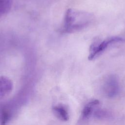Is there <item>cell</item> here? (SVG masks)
<instances>
[{"label":"cell","mask_w":125,"mask_h":125,"mask_svg":"<svg viewBox=\"0 0 125 125\" xmlns=\"http://www.w3.org/2000/svg\"><path fill=\"white\" fill-rule=\"evenodd\" d=\"M92 20L91 14L73 9L67 10L62 28L63 33H73L88 25Z\"/></svg>","instance_id":"6da1fadb"},{"label":"cell","mask_w":125,"mask_h":125,"mask_svg":"<svg viewBox=\"0 0 125 125\" xmlns=\"http://www.w3.org/2000/svg\"><path fill=\"white\" fill-rule=\"evenodd\" d=\"M124 41L125 39L123 38L114 36L108 37L103 41L98 40L94 41L89 47L88 59L90 61L95 59L102 54L110 45Z\"/></svg>","instance_id":"7a4b0ae2"},{"label":"cell","mask_w":125,"mask_h":125,"mask_svg":"<svg viewBox=\"0 0 125 125\" xmlns=\"http://www.w3.org/2000/svg\"><path fill=\"white\" fill-rule=\"evenodd\" d=\"M118 90V83L116 77L110 76L104 84V91L109 97H113L117 94Z\"/></svg>","instance_id":"3957f363"},{"label":"cell","mask_w":125,"mask_h":125,"mask_svg":"<svg viewBox=\"0 0 125 125\" xmlns=\"http://www.w3.org/2000/svg\"><path fill=\"white\" fill-rule=\"evenodd\" d=\"M13 87L11 81L6 77H0V98L9 93Z\"/></svg>","instance_id":"277c9868"},{"label":"cell","mask_w":125,"mask_h":125,"mask_svg":"<svg viewBox=\"0 0 125 125\" xmlns=\"http://www.w3.org/2000/svg\"><path fill=\"white\" fill-rule=\"evenodd\" d=\"M53 111L57 118L63 121H66L69 119L67 110L62 105L55 106L53 108Z\"/></svg>","instance_id":"5b68a950"},{"label":"cell","mask_w":125,"mask_h":125,"mask_svg":"<svg viewBox=\"0 0 125 125\" xmlns=\"http://www.w3.org/2000/svg\"><path fill=\"white\" fill-rule=\"evenodd\" d=\"M13 0H0V19L10 10Z\"/></svg>","instance_id":"8992f818"},{"label":"cell","mask_w":125,"mask_h":125,"mask_svg":"<svg viewBox=\"0 0 125 125\" xmlns=\"http://www.w3.org/2000/svg\"><path fill=\"white\" fill-rule=\"evenodd\" d=\"M10 118L9 111L4 106L0 108V125H6Z\"/></svg>","instance_id":"52a82bcc"},{"label":"cell","mask_w":125,"mask_h":125,"mask_svg":"<svg viewBox=\"0 0 125 125\" xmlns=\"http://www.w3.org/2000/svg\"><path fill=\"white\" fill-rule=\"evenodd\" d=\"M91 111V106L88 104L86 105L83 110V117L88 116Z\"/></svg>","instance_id":"ba28073f"},{"label":"cell","mask_w":125,"mask_h":125,"mask_svg":"<svg viewBox=\"0 0 125 125\" xmlns=\"http://www.w3.org/2000/svg\"><path fill=\"white\" fill-rule=\"evenodd\" d=\"M95 115L97 117L102 118L106 116V113L105 112L102 110H97L95 112Z\"/></svg>","instance_id":"9c48e42d"}]
</instances>
